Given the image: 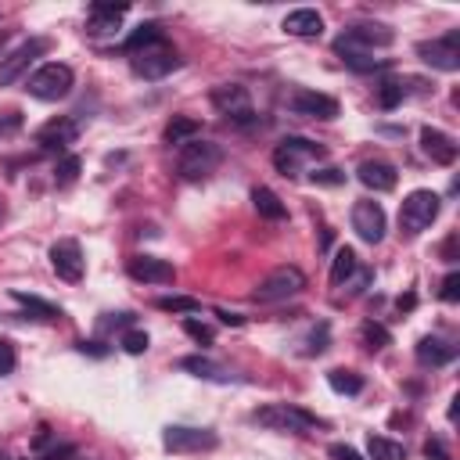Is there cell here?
Segmentation results:
<instances>
[{"mask_svg": "<svg viewBox=\"0 0 460 460\" xmlns=\"http://www.w3.org/2000/svg\"><path fill=\"white\" fill-rule=\"evenodd\" d=\"M356 176H360V183H363V187H371V191H392V187H396V180H399L396 166H392V162H385V158H367V162H360Z\"/></svg>", "mask_w": 460, "mask_h": 460, "instance_id": "cell-20", "label": "cell"}, {"mask_svg": "<svg viewBox=\"0 0 460 460\" xmlns=\"http://www.w3.org/2000/svg\"><path fill=\"white\" fill-rule=\"evenodd\" d=\"M130 12V4H108V0H98L90 4V33H115L119 30V19Z\"/></svg>", "mask_w": 460, "mask_h": 460, "instance_id": "cell-21", "label": "cell"}, {"mask_svg": "<svg viewBox=\"0 0 460 460\" xmlns=\"http://www.w3.org/2000/svg\"><path fill=\"white\" fill-rule=\"evenodd\" d=\"M80 349H83V353H94V356H105V349H101V342H83Z\"/></svg>", "mask_w": 460, "mask_h": 460, "instance_id": "cell-46", "label": "cell"}, {"mask_svg": "<svg viewBox=\"0 0 460 460\" xmlns=\"http://www.w3.org/2000/svg\"><path fill=\"white\" fill-rule=\"evenodd\" d=\"M72 69L69 65H62V62H47V65H40L33 76H30V94L37 98V101H62V98H69V90H72Z\"/></svg>", "mask_w": 460, "mask_h": 460, "instance_id": "cell-6", "label": "cell"}, {"mask_svg": "<svg viewBox=\"0 0 460 460\" xmlns=\"http://www.w3.org/2000/svg\"><path fill=\"white\" fill-rule=\"evenodd\" d=\"M162 40V30L155 26V22H144V26H137L130 37H126V51L133 55V51H141V47H151V44H158Z\"/></svg>", "mask_w": 460, "mask_h": 460, "instance_id": "cell-30", "label": "cell"}, {"mask_svg": "<svg viewBox=\"0 0 460 460\" xmlns=\"http://www.w3.org/2000/svg\"><path fill=\"white\" fill-rule=\"evenodd\" d=\"M421 151H424L431 162H439V166H453V162H456V141H453L449 133L435 130V126H424V130H421Z\"/></svg>", "mask_w": 460, "mask_h": 460, "instance_id": "cell-19", "label": "cell"}, {"mask_svg": "<svg viewBox=\"0 0 460 460\" xmlns=\"http://www.w3.org/2000/svg\"><path fill=\"white\" fill-rule=\"evenodd\" d=\"M155 306H158L162 313H198V310H201L198 299H187V295H162Z\"/></svg>", "mask_w": 460, "mask_h": 460, "instance_id": "cell-31", "label": "cell"}, {"mask_svg": "<svg viewBox=\"0 0 460 460\" xmlns=\"http://www.w3.org/2000/svg\"><path fill=\"white\" fill-rule=\"evenodd\" d=\"M130 65H133V72H137L141 80H166V76L180 65V55L173 51V44L158 40V44H151V47L133 51Z\"/></svg>", "mask_w": 460, "mask_h": 460, "instance_id": "cell-7", "label": "cell"}, {"mask_svg": "<svg viewBox=\"0 0 460 460\" xmlns=\"http://www.w3.org/2000/svg\"><path fill=\"white\" fill-rule=\"evenodd\" d=\"M453 252H456V238L449 234V238H446V245H442V260H446V263H453V260H456Z\"/></svg>", "mask_w": 460, "mask_h": 460, "instance_id": "cell-44", "label": "cell"}, {"mask_svg": "<svg viewBox=\"0 0 460 460\" xmlns=\"http://www.w3.org/2000/svg\"><path fill=\"white\" fill-rule=\"evenodd\" d=\"M162 446H166L169 453H201V449H216L219 439H216V431H209V428L169 424V428L162 431Z\"/></svg>", "mask_w": 460, "mask_h": 460, "instance_id": "cell-11", "label": "cell"}, {"mask_svg": "<svg viewBox=\"0 0 460 460\" xmlns=\"http://www.w3.org/2000/svg\"><path fill=\"white\" fill-rule=\"evenodd\" d=\"M198 133H201V123H198V119L173 115V119H169V126L162 130V141H166L169 148H173V144H180V148H183V144H187V141H194Z\"/></svg>", "mask_w": 460, "mask_h": 460, "instance_id": "cell-24", "label": "cell"}, {"mask_svg": "<svg viewBox=\"0 0 460 460\" xmlns=\"http://www.w3.org/2000/svg\"><path fill=\"white\" fill-rule=\"evenodd\" d=\"M367 453H371V460H406L403 442H392L385 435H371L367 439Z\"/></svg>", "mask_w": 460, "mask_h": 460, "instance_id": "cell-27", "label": "cell"}, {"mask_svg": "<svg viewBox=\"0 0 460 460\" xmlns=\"http://www.w3.org/2000/svg\"><path fill=\"white\" fill-rule=\"evenodd\" d=\"M328 335H331V331H328V324H317V328L310 331V338H306V342H310V345H306V353H310V356H320V353L328 349Z\"/></svg>", "mask_w": 460, "mask_h": 460, "instance_id": "cell-39", "label": "cell"}, {"mask_svg": "<svg viewBox=\"0 0 460 460\" xmlns=\"http://www.w3.org/2000/svg\"><path fill=\"white\" fill-rule=\"evenodd\" d=\"M392 40H396V33L385 22H356V26H349L335 40V51L342 58H349V55H371L374 47H392Z\"/></svg>", "mask_w": 460, "mask_h": 460, "instance_id": "cell-3", "label": "cell"}, {"mask_svg": "<svg viewBox=\"0 0 460 460\" xmlns=\"http://www.w3.org/2000/svg\"><path fill=\"white\" fill-rule=\"evenodd\" d=\"M353 230L360 234V242L367 245H378L388 230V219H385V209L378 201H356L353 205Z\"/></svg>", "mask_w": 460, "mask_h": 460, "instance_id": "cell-14", "label": "cell"}, {"mask_svg": "<svg viewBox=\"0 0 460 460\" xmlns=\"http://www.w3.org/2000/svg\"><path fill=\"white\" fill-rule=\"evenodd\" d=\"M363 342H367V349H371V353H378V349H385V345L392 342V335H388L381 324L367 320V324H363Z\"/></svg>", "mask_w": 460, "mask_h": 460, "instance_id": "cell-34", "label": "cell"}, {"mask_svg": "<svg viewBox=\"0 0 460 460\" xmlns=\"http://www.w3.org/2000/svg\"><path fill=\"white\" fill-rule=\"evenodd\" d=\"M328 385H331L338 396H360V392H363V378H360L356 371H342V367L328 374Z\"/></svg>", "mask_w": 460, "mask_h": 460, "instance_id": "cell-28", "label": "cell"}, {"mask_svg": "<svg viewBox=\"0 0 460 460\" xmlns=\"http://www.w3.org/2000/svg\"><path fill=\"white\" fill-rule=\"evenodd\" d=\"M320 158H324V148L306 141V137H285L277 144V151H274V166L285 176H299L306 162H320Z\"/></svg>", "mask_w": 460, "mask_h": 460, "instance_id": "cell-9", "label": "cell"}, {"mask_svg": "<svg viewBox=\"0 0 460 460\" xmlns=\"http://www.w3.org/2000/svg\"><path fill=\"white\" fill-rule=\"evenodd\" d=\"M15 302H19L22 310L37 313V320H58V317H62V310H58V306H51V302H44L40 295H26V292H15Z\"/></svg>", "mask_w": 460, "mask_h": 460, "instance_id": "cell-29", "label": "cell"}, {"mask_svg": "<svg viewBox=\"0 0 460 460\" xmlns=\"http://www.w3.org/2000/svg\"><path fill=\"white\" fill-rule=\"evenodd\" d=\"M439 209H442V198L435 191H428V187L410 191L403 198V205H399V226H403V234L417 238L421 230H428L439 219Z\"/></svg>", "mask_w": 460, "mask_h": 460, "instance_id": "cell-2", "label": "cell"}, {"mask_svg": "<svg viewBox=\"0 0 460 460\" xmlns=\"http://www.w3.org/2000/svg\"><path fill=\"white\" fill-rule=\"evenodd\" d=\"M219 162H223L219 144L194 137V141H187V144L180 148L176 173H180V180H205V176H212V173L219 169Z\"/></svg>", "mask_w": 460, "mask_h": 460, "instance_id": "cell-4", "label": "cell"}, {"mask_svg": "<svg viewBox=\"0 0 460 460\" xmlns=\"http://www.w3.org/2000/svg\"><path fill=\"white\" fill-rule=\"evenodd\" d=\"M183 331H187L194 342L212 345V328H209V324H201V320H194V317H183Z\"/></svg>", "mask_w": 460, "mask_h": 460, "instance_id": "cell-38", "label": "cell"}, {"mask_svg": "<svg viewBox=\"0 0 460 460\" xmlns=\"http://www.w3.org/2000/svg\"><path fill=\"white\" fill-rule=\"evenodd\" d=\"M15 367H19V353H15V342H12V338H0V378L15 374Z\"/></svg>", "mask_w": 460, "mask_h": 460, "instance_id": "cell-35", "label": "cell"}, {"mask_svg": "<svg viewBox=\"0 0 460 460\" xmlns=\"http://www.w3.org/2000/svg\"><path fill=\"white\" fill-rule=\"evenodd\" d=\"M80 169H83V162H80L76 155H65V158L58 162V173H55V176H58V183H72V180L80 176Z\"/></svg>", "mask_w": 460, "mask_h": 460, "instance_id": "cell-37", "label": "cell"}, {"mask_svg": "<svg viewBox=\"0 0 460 460\" xmlns=\"http://www.w3.org/2000/svg\"><path fill=\"white\" fill-rule=\"evenodd\" d=\"M353 274H356V252H353L349 245H342V249L335 252V260H331V285L342 288V285H349Z\"/></svg>", "mask_w": 460, "mask_h": 460, "instance_id": "cell-26", "label": "cell"}, {"mask_svg": "<svg viewBox=\"0 0 460 460\" xmlns=\"http://www.w3.org/2000/svg\"><path fill=\"white\" fill-rule=\"evenodd\" d=\"M281 30H285L288 37H299V40H317V37L324 33V19H320V12H313V8H295V12L285 15Z\"/></svg>", "mask_w": 460, "mask_h": 460, "instance_id": "cell-18", "label": "cell"}, {"mask_svg": "<svg viewBox=\"0 0 460 460\" xmlns=\"http://www.w3.org/2000/svg\"><path fill=\"white\" fill-rule=\"evenodd\" d=\"M413 302H417V299H413V295H406V299H399V310H413Z\"/></svg>", "mask_w": 460, "mask_h": 460, "instance_id": "cell-47", "label": "cell"}, {"mask_svg": "<svg viewBox=\"0 0 460 460\" xmlns=\"http://www.w3.org/2000/svg\"><path fill=\"white\" fill-rule=\"evenodd\" d=\"M417 58L439 72H456L460 69V33L449 30L435 40H421L417 44Z\"/></svg>", "mask_w": 460, "mask_h": 460, "instance_id": "cell-10", "label": "cell"}, {"mask_svg": "<svg viewBox=\"0 0 460 460\" xmlns=\"http://www.w3.org/2000/svg\"><path fill=\"white\" fill-rule=\"evenodd\" d=\"M126 274H130L133 281H141V285H173V281H176L173 263L155 260V256H133V260L126 263Z\"/></svg>", "mask_w": 460, "mask_h": 460, "instance_id": "cell-16", "label": "cell"}, {"mask_svg": "<svg viewBox=\"0 0 460 460\" xmlns=\"http://www.w3.org/2000/svg\"><path fill=\"white\" fill-rule=\"evenodd\" d=\"M453 356H456V349L449 342L435 338V335H428V338L417 342V363H424V367H446Z\"/></svg>", "mask_w": 460, "mask_h": 460, "instance_id": "cell-22", "label": "cell"}, {"mask_svg": "<svg viewBox=\"0 0 460 460\" xmlns=\"http://www.w3.org/2000/svg\"><path fill=\"white\" fill-rule=\"evenodd\" d=\"M424 456H428V460H453L449 449H446L439 439H428V442H424Z\"/></svg>", "mask_w": 460, "mask_h": 460, "instance_id": "cell-42", "label": "cell"}, {"mask_svg": "<svg viewBox=\"0 0 460 460\" xmlns=\"http://www.w3.org/2000/svg\"><path fill=\"white\" fill-rule=\"evenodd\" d=\"M256 421L270 431H288V435H310L317 428H328L324 417H317L313 410H306L299 403H267L256 410Z\"/></svg>", "mask_w": 460, "mask_h": 460, "instance_id": "cell-1", "label": "cell"}, {"mask_svg": "<svg viewBox=\"0 0 460 460\" xmlns=\"http://www.w3.org/2000/svg\"><path fill=\"white\" fill-rule=\"evenodd\" d=\"M212 105L219 115L234 119V123H256V112H252V98L242 83H223L212 90Z\"/></svg>", "mask_w": 460, "mask_h": 460, "instance_id": "cell-12", "label": "cell"}, {"mask_svg": "<svg viewBox=\"0 0 460 460\" xmlns=\"http://www.w3.org/2000/svg\"><path fill=\"white\" fill-rule=\"evenodd\" d=\"M313 183H320V187H338V183H345V173L335 169V166H328V169H317V173H313Z\"/></svg>", "mask_w": 460, "mask_h": 460, "instance_id": "cell-40", "label": "cell"}, {"mask_svg": "<svg viewBox=\"0 0 460 460\" xmlns=\"http://www.w3.org/2000/svg\"><path fill=\"white\" fill-rule=\"evenodd\" d=\"M180 371H187V374H194V378H205V381H230V378H234L226 367L212 363L209 356H183V360H180Z\"/></svg>", "mask_w": 460, "mask_h": 460, "instance_id": "cell-23", "label": "cell"}, {"mask_svg": "<svg viewBox=\"0 0 460 460\" xmlns=\"http://www.w3.org/2000/svg\"><path fill=\"white\" fill-rule=\"evenodd\" d=\"M76 137H80V123L69 119V115H58V119H51L47 126H40L37 144L47 148V151H65L69 144H76Z\"/></svg>", "mask_w": 460, "mask_h": 460, "instance_id": "cell-17", "label": "cell"}, {"mask_svg": "<svg viewBox=\"0 0 460 460\" xmlns=\"http://www.w3.org/2000/svg\"><path fill=\"white\" fill-rule=\"evenodd\" d=\"M331 456H335V460H367L363 453H356V449L345 446V442H335V446H331Z\"/></svg>", "mask_w": 460, "mask_h": 460, "instance_id": "cell-43", "label": "cell"}, {"mask_svg": "<svg viewBox=\"0 0 460 460\" xmlns=\"http://www.w3.org/2000/svg\"><path fill=\"white\" fill-rule=\"evenodd\" d=\"M349 69H356V72H374V69H388V58H371V55H349V58H342Z\"/></svg>", "mask_w": 460, "mask_h": 460, "instance_id": "cell-36", "label": "cell"}, {"mask_svg": "<svg viewBox=\"0 0 460 460\" xmlns=\"http://www.w3.org/2000/svg\"><path fill=\"white\" fill-rule=\"evenodd\" d=\"M47 51H51V40H47V37H33V40L19 44L12 55H4V58H0V87L19 83V80L30 72V65H33L37 58H44Z\"/></svg>", "mask_w": 460, "mask_h": 460, "instance_id": "cell-8", "label": "cell"}, {"mask_svg": "<svg viewBox=\"0 0 460 460\" xmlns=\"http://www.w3.org/2000/svg\"><path fill=\"white\" fill-rule=\"evenodd\" d=\"M119 345H123V349H126L130 356H141V353H148L151 338H148V331H141V328H130V331H123Z\"/></svg>", "mask_w": 460, "mask_h": 460, "instance_id": "cell-33", "label": "cell"}, {"mask_svg": "<svg viewBox=\"0 0 460 460\" xmlns=\"http://www.w3.org/2000/svg\"><path fill=\"white\" fill-rule=\"evenodd\" d=\"M51 267H55V274H58L62 281L80 285V281H83V270H87V260H83L80 242H72V238L55 242V245H51Z\"/></svg>", "mask_w": 460, "mask_h": 460, "instance_id": "cell-13", "label": "cell"}, {"mask_svg": "<svg viewBox=\"0 0 460 460\" xmlns=\"http://www.w3.org/2000/svg\"><path fill=\"white\" fill-rule=\"evenodd\" d=\"M302 288H306V274H302L299 267H277V270H270V274L256 285L252 302H263V306H270V302H285V299L299 295Z\"/></svg>", "mask_w": 460, "mask_h": 460, "instance_id": "cell-5", "label": "cell"}, {"mask_svg": "<svg viewBox=\"0 0 460 460\" xmlns=\"http://www.w3.org/2000/svg\"><path fill=\"white\" fill-rule=\"evenodd\" d=\"M0 219H4V201H0Z\"/></svg>", "mask_w": 460, "mask_h": 460, "instance_id": "cell-48", "label": "cell"}, {"mask_svg": "<svg viewBox=\"0 0 460 460\" xmlns=\"http://www.w3.org/2000/svg\"><path fill=\"white\" fill-rule=\"evenodd\" d=\"M252 205H256V212L263 216V219H274V223H281V219H288V209H285V201L270 191V187H256L252 191Z\"/></svg>", "mask_w": 460, "mask_h": 460, "instance_id": "cell-25", "label": "cell"}, {"mask_svg": "<svg viewBox=\"0 0 460 460\" xmlns=\"http://www.w3.org/2000/svg\"><path fill=\"white\" fill-rule=\"evenodd\" d=\"M403 98H406V90H403V83H396V80H385V83L378 87V105H381L385 112H392Z\"/></svg>", "mask_w": 460, "mask_h": 460, "instance_id": "cell-32", "label": "cell"}, {"mask_svg": "<svg viewBox=\"0 0 460 460\" xmlns=\"http://www.w3.org/2000/svg\"><path fill=\"white\" fill-rule=\"evenodd\" d=\"M288 108H292L295 115H302V119H320V123H328V119L338 115V101H335L331 94L306 90V87H299V90L288 98Z\"/></svg>", "mask_w": 460, "mask_h": 460, "instance_id": "cell-15", "label": "cell"}, {"mask_svg": "<svg viewBox=\"0 0 460 460\" xmlns=\"http://www.w3.org/2000/svg\"><path fill=\"white\" fill-rule=\"evenodd\" d=\"M216 317H219L223 324H234V328H242V324H245V320H242L238 313H226V310H216Z\"/></svg>", "mask_w": 460, "mask_h": 460, "instance_id": "cell-45", "label": "cell"}, {"mask_svg": "<svg viewBox=\"0 0 460 460\" xmlns=\"http://www.w3.org/2000/svg\"><path fill=\"white\" fill-rule=\"evenodd\" d=\"M439 299H442V302H456V299H460V274H456V270L446 274V281H442V288H439Z\"/></svg>", "mask_w": 460, "mask_h": 460, "instance_id": "cell-41", "label": "cell"}]
</instances>
